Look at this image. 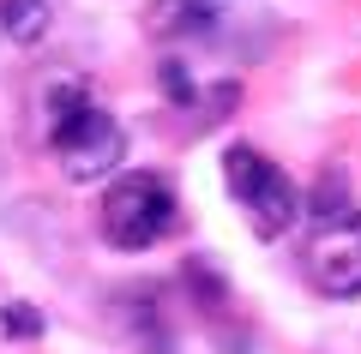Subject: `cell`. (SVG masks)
<instances>
[{
  "label": "cell",
  "mask_w": 361,
  "mask_h": 354,
  "mask_svg": "<svg viewBox=\"0 0 361 354\" xmlns=\"http://www.w3.org/2000/svg\"><path fill=\"white\" fill-rule=\"evenodd\" d=\"M223 187H229V198L241 204L247 228H253L259 241H277V234L301 216L295 180L271 163L265 151H253V144H229V151H223Z\"/></svg>",
  "instance_id": "cell-1"
},
{
  "label": "cell",
  "mask_w": 361,
  "mask_h": 354,
  "mask_svg": "<svg viewBox=\"0 0 361 354\" xmlns=\"http://www.w3.org/2000/svg\"><path fill=\"white\" fill-rule=\"evenodd\" d=\"M307 216H313V222H337V216H349V175H343V168H325V175H319V187H313V198H307Z\"/></svg>",
  "instance_id": "cell-7"
},
{
  "label": "cell",
  "mask_w": 361,
  "mask_h": 354,
  "mask_svg": "<svg viewBox=\"0 0 361 354\" xmlns=\"http://www.w3.org/2000/svg\"><path fill=\"white\" fill-rule=\"evenodd\" d=\"M49 151L61 156L66 180H103V175H115L121 156H127V132L115 127V114H103L97 102H85L78 114H66V120L49 127Z\"/></svg>",
  "instance_id": "cell-3"
},
{
  "label": "cell",
  "mask_w": 361,
  "mask_h": 354,
  "mask_svg": "<svg viewBox=\"0 0 361 354\" xmlns=\"http://www.w3.org/2000/svg\"><path fill=\"white\" fill-rule=\"evenodd\" d=\"M180 228V204L163 175H121L103 192V241L115 253H145Z\"/></svg>",
  "instance_id": "cell-2"
},
{
  "label": "cell",
  "mask_w": 361,
  "mask_h": 354,
  "mask_svg": "<svg viewBox=\"0 0 361 354\" xmlns=\"http://www.w3.org/2000/svg\"><path fill=\"white\" fill-rule=\"evenodd\" d=\"M163 90H169V102H193V78H187V66H180V61L163 66Z\"/></svg>",
  "instance_id": "cell-9"
},
{
  "label": "cell",
  "mask_w": 361,
  "mask_h": 354,
  "mask_svg": "<svg viewBox=\"0 0 361 354\" xmlns=\"http://www.w3.org/2000/svg\"><path fill=\"white\" fill-rule=\"evenodd\" d=\"M37 336H42V312L37 306H25V301L0 306V342H37Z\"/></svg>",
  "instance_id": "cell-8"
},
{
  "label": "cell",
  "mask_w": 361,
  "mask_h": 354,
  "mask_svg": "<svg viewBox=\"0 0 361 354\" xmlns=\"http://www.w3.org/2000/svg\"><path fill=\"white\" fill-rule=\"evenodd\" d=\"M301 270L331 301H361V210L337 222H313L301 241Z\"/></svg>",
  "instance_id": "cell-4"
},
{
  "label": "cell",
  "mask_w": 361,
  "mask_h": 354,
  "mask_svg": "<svg viewBox=\"0 0 361 354\" xmlns=\"http://www.w3.org/2000/svg\"><path fill=\"white\" fill-rule=\"evenodd\" d=\"M145 30L151 37H205V30H217V13H211V0H151Z\"/></svg>",
  "instance_id": "cell-5"
},
{
  "label": "cell",
  "mask_w": 361,
  "mask_h": 354,
  "mask_svg": "<svg viewBox=\"0 0 361 354\" xmlns=\"http://www.w3.org/2000/svg\"><path fill=\"white\" fill-rule=\"evenodd\" d=\"M49 18H54L49 0H0V30L13 42H25V49L49 37Z\"/></svg>",
  "instance_id": "cell-6"
}]
</instances>
